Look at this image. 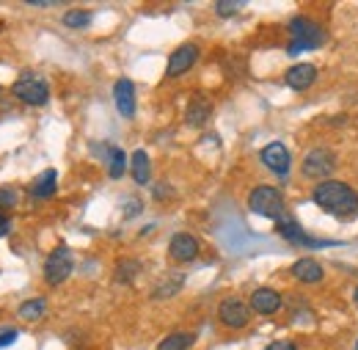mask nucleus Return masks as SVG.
<instances>
[{"label":"nucleus","instance_id":"obj_9","mask_svg":"<svg viewBox=\"0 0 358 350\" xmlns=\"http://www.w3.org/2000/svg\"><path fill=\"white\" fill-rule=\"evenodd\" d=\"M210 116H213V99L207 94H201V91L190 94L187 108H185V122L190 127H204L210 122Z\"/></svg>","mask_w":358,"mask_h":350},{"label":"nucleus","instance_id":"obj_14","mask_svg":"<svg viewBox=\"0 0 358 350\" xmlns=\"http://www.w3.org/2000/svg\"><path fill=\"white\" fill-rule=\"evenodd\" d=\"M314 80H317V69H314L312 64H295L284 75V83L292 91H306V88L314 86Z\"/></svg>","mask_w":358,"mask_h":350},{"label":"nucleus","instance_id":"obj_11","mask_svg":"<svg viewBox=\"0 0 358 350\" xmlns=\"http://www.w3.org/2000/svg\"><path fill=\"white\" fill-rule=\"evenodd\" d=\"M169 257L174 262H193L199 257V240L187 232H177L169 243Z\"/></svg>","mask_w":358,"mask_h":350},{"label":"nucleus","instance_id":"obj_28","mask_svg":"<svg viewBox=\"0 0 358 350\" xmlns=\"http://www.w3.org/2000/svg\"><path fill=\"white\" fill-rule=\"evenodd\" d=\"M141 213V202H124V218H135Z\"/></svg>","mask_w":358,"mask_h":350},{"label":"nucleus","instance_id":"obj_16","mask_svg":"<svg viewBox=\"0 0 358 350\" xmlns=\"http://www.w3.org/2000/svg\"><path fill=\"white\" fill-rule=\"evenodd\" d=\"M55 185H58V172L55 169H45L42 174L34 179V188H31V196L45 202V199H52L55 193Z\"/></svg>","mask_w":358,"mask_h":350},{"label":"nucleus","instance_id":"obj_30","mask_svg":"<svg viewBox=\"0 0 358 350\" xmlns=\"http://www.w3.org/2000/svg\"><path fill=\"white\" fill-rule=\"evenodd\" d=\"M265 350H298L292 342H273V345H268Z\"/></svg>","mask_w":358,"mask_h":350},{"label":"nucleus","instance_id":"obj_29","mask_svg":"<svg viewBox=\"0 0 358 350\" xmlns=\"http://www.w3.org/2000/svg\"><path fill=\"white\" fill-rule=\"evenodd\" d=\"M8 229H11V218L0 210V237H6V234H8Z\"/></svg>","mask_w":358,"mask_h":350},{"label":"nucleus","instance_id":"obj_8","mask_svg":"<svg viewBox=\"0 0 358 350\" xmlns=\"http://www.w3.org/2000/svg\"><path fill=\"white\" fill-rule=\"evenodd\" d=\"M218 317H221L226 328H245L248 317H251V309L240 298H224L221 307H218Z\"/></svg>","mask_w":358,"mask_h":350},{"label":"nucleus","instance_id":"obj_5","mask_svg":"<svg viewBox=\"0 0 358 350\" xmlns=\"http://www.w3.org/2000/svg\"><path fill=\"white\" fill-rule=\"evenodd\" d=\"M72 267H75V257H72V251H69L66 246H58L55 251H50V257L45 260V281L50 284V287L64 284V281L69 279Z\"/></svg>","mask_w":358,"mask_h":350},{"label":"nucleus","instance_id":"obj_32","mask_svg":"<svg viewBox=\"0 0 358 350\" xmlns=\"http://www.w3.org/2000/svg\"><path fill=\"white\" fill-rule=\"evenodd\" d=\"M353 298H356V304H358V287H356V295H353Z\"/></svg>","mask_w":358,"mask_h":350},{"label":"nucleus","instance_id":"obj_13","mask_svg":"<svg viewBox=\"0 0 358 350\" xmlns=\"http://www.w3.org/2000/svg\"><path fill=\"white\" fill-rule=\"evenodd\" d=\"M113 102H116V111H119L124 119H133L135 116V86L130 78L116 80V86H113Z\"/></svg>","mask_w":358,"mask_h":350},{"label":"nucleus","instance_id":"obj_27","mask_svg":"<svg viewBox=\"0 0 358 350\" xmlns=\"http://www.w3.org/2000/svg\"><path fill=\"white\" fill-rule=\"evenodd\" d=\"M17 337H20V334H17L14 328H6V331H0V350L8 348V345H14V342H17Z\"/></svg>","mask_w":358,"mask_h":350},{"label":"nucleus","instance_id":"obj_26","mask_svg":"<svg viewBox=\"0 0 358 350\" xmlns=\"http://www.w3.org/2000/svg\"><path fill=\"white\" fill-rule=\"evenodd\" d=\"M20 202V193H17V188H0V210H8V207H14Z\"/></svg>","mask_w":358,"mask_h":350},{"label":"nucleus","instance_id":"obj_12","mask_svg":"<svg viewBox=\"0 0 358 350\" xmlns=\"http://www.w3.org/2000/svg\"><path fill=\"white\" fill-rule=\"evenodd\" d=\"M275 232L281 234V237H287L289 243H301V246H312V248H322V246H336V243H325V240H312L301 226H298V220H292L289 216H284V218H278L275 223Z\"/></svg>","mask_w":358,"mask_h":350},{"label":"nucleus","instance_id":"obj_1","mask_svg":"<svg viewBox=\"0 0 358 350\" xmlns=\"http://www.w3.org/2000/svg\"><path fill=\"white\" fill-rule=\"evenodd\" d=\"M312 199L317 207H322L339 220H350L358 216V193L339 179H322L312 190Z\"/></svg>","mask_w":358,"mask_h":350},{"label":"nucleus","instance_id":"obj_21","mask_svg":"<svg viewBox=\"0 0 358 350\" xmlns=\"http://www.w3.org/2000/svg\"><path fill=\"white\" fill-rule=\"evenodd\" d=\"M196 342V334H185V331H177V334H169L157 350H187L190 345Z\"/></svg>","mask_w":358,"mask_h":350},{"label":"nucleus","instance_id":"obj_22","mask_svg":"<svg viewBox=\"0 0 358 350\" xmlns=\"http://www.w3.org/2000/svg\"><path fill=\"white\" fill-rule=\"evenodd\" d=\"M17 312H20V317H22V320H39V317L47 312V301L45 298H31V301L20 304Z\"/></svg>","mask_w":358,"mask_h":350},{"label":"nucleus","instance_id":"obj_2","mask_svg":"<svg viewBox=\"0 0 358 350\" xmlns=\"http://www.w3.org/2000/svg\"><path fill=\"white\" fill-rule=\"evenodd\" d=\"M289 31H292V42L287 47L289 55H298V52H306V50H317L325 44V31L320 25H314L312 20L306 17H292L289 20Z\"/></svg>","mask_w":358,"mask_h":350},{"label":"nucleus","instance_id":"obj_10","mask_svg":"<svg viewBox=\"0 0 358 350\" xmlns=\"http://www.w3.org/2000/svg\"><path fill=\"white\" fill-rule=\"evenodd\" d=\"M259 158H262V163L268 166L273 174H278V176L289 174V163H292V158H289V149H287L284 144L273 141V144H268V146L262 149Z\"/></svg>","mask_w":358,"mask_h":350},{"label":"nucleus","instance_id":"obj_25","mask_svg":"<svg viewBox=\"0 0 358 350\" xmlns=\"http://www.w3.org/2000/svg\"><path fill=\"white\" fill-rule=\"evenodd\" d=\"M240 8H243L240 0H221V3H215V14H218V17H231V14H237Z\"/></svg>","mask_w":358,"mask_h":350},{"label":"nucleus","instance_id":"obj_15","mask_svg":"<svg viewBox=\"0 0 358 350\" xmlns=\"http://www.w3.org/2000/svg\"><path fill=\"white\" fill-rule=\"evenodd\" d=\"M248 304H251V309L257 314H275L281 309V295L275 290H270V287H259V290L251 293V301Z\"/></svg>","mask_w":358,"mask_h":350},{"label":"nucleus","instance_id":"obj_6","mask_svg":"<svg viewBox=\"0 0 358 350\" xmlns=\"http://www.w3.org/2000/svg\"><path fill=\"white\" fill-rule=\"evenodd\" d=\"M334 169H336V158H334V152L325 149V146L312 149V152L306 155V160H303V176H309V179H322V176L331 174Z\"/></svg>","mask_w":358,"mask_h":350},{"label":"nucleus","instance_id":"obj_4","mask_svg":"<svg viewBox=\"0 0 358 350\" xmlns=\"http://www.w3.org/2000/svg\"><path fill=\"white\" fill-rule=\"evenodd\" d=\"M11 94H14L20 102L34 105V108H42V105H47V99H50L47 80L45 78H39V75H34V72L20 75V78H17V83L11 86Z\"/></svg>","mask_w":358,"mask_h":350},{"label":"nucleus","instance_id":"obj_3","mask_svg":"<svg viewBox=\"0 0 358 350\" xmlns=\"http://www.w3.org/2000/svg\"><path fill=\"white\" fill-rule=\"evenodd\" d=\"M248 207H251V213L270 220H278L287 216L284 213V196L273 185H257L251 190V196H248Z\"/></svg>","mask_w":358,"mask_h":350},{"label":"nucleus","instance_id":"obj_24","mask_svg":"<svg viewBox=\"0 0 358 350\" xmlns=\"http://www.w3.org/2000/svg\"><path fill=\"white\" fill-rule=\"evenodd\" d=\"M91 22V11L86 8H75V11H66L64 14V25L66 28H86Z\"/></svg>","mask_w":358,"mask_h":350},{"label":"nucleus","instance_id":"obj_17","mask_svg":"<svg viewBox=\"0 0 358 350\" xmlns=\"http://www.w3.org/2000/svg\"><path fill=\"white\" fill-rule=\"evenodd\" d=\"M182 287H185V273H166V276L155 284L152 298H155V301H160V298H171V295H177Z\"/></svg>","mask_w":358,"mask_h":350},{"label":"nucleus","instance_id":"obj_7","mask_svg":"<svg viewBox=\"0 0 358 350\" xmlns=\"http://www.w3.org/2000/svg\"><path fill=\"white\" fill-rule=\"evenodd\" d=\"M199 61V47L196 44H182L177 47L171 55H169V64H166V78H182L185 72H190Z\"/></svg>","mask_w":358,"mask_h":350},{"label":"nucleus","instance_id":"obj_18","mask_svg":"<svg viewBox=\"0 0 358 350\" xmlns=\"http://www.w3.org/2000/svg\"><path fill=\"white\" fill-rule=\"evenodd\" d=\"M292 276L303 284H320L322 281V265L317 260H298L292 265Z\"/></svg>","mask_w":358,"mask_h":350},{"label":"nucleus","instance_id":"obj_33","mask_svg":"<svg viewBox=\"0 0 358 350\" xmlns=\"http://www.w3.org/2000/svg\"><path fill=\"white\" fill-rule=\"evenodd\" d=\"M356 350H358V342H356Z\"/></svg>","mask_w":358,"mask_h":350},{"label":"nucleus","instance_id":"obj_23","mask_svg":"<svg viewBox=\"0 0 358 350\" xmlns=\"http://www.w3.org/2000/svg\"><path fill=\"white\" fill-rule=\"evenodd\" d=\"M138 273H141V262L138 260H122L119 267H116V281L119 284H130Z\"/></svg>","mask_w":358,"mask_h":350},{"label":"nucleus","instance_id":"obj_20","mask_svg":"<svg viewBox=\"0 0 358 350\" xmlns=\"http://www.w3.org/2000/svg\"><path fill=\"white\" fill-rule=\"evenodd\" d=\"M105 158H108V176H110V179H122L124 172H127V158H124V152L116 149V146H108Z\"/></svg>","mask_w":358,"mask_h":350},{"label":"nucleus","instance_id":"obj_19","mask_svg":"<svg viewBox=\"0 0 358 350\" xmlns=\"http://www.w3.org/2000/svg\"><path fill=\"white\" fill-rule=\"evenodd\" d=\"M130 172L138 185H146L152 179V163H149V155L143 149H135L133 160H130Z\"/></svg>","mask_w":358,"mask_h":350},{"label":"nucleus","instance_id":"obj_31","mask_svg":"<svg viewBox=\"0 0 358 350\" xmlns=\"http://www.w3.org/2000/svg\"><path fill=\"white\" fill-rule=\"evenodd\" d=\"M166 196H169V193H166V188H163V185H157V188H155V199H166Z\"/></svg>","mask_w":358,"mask_h":350}]
</instances>
